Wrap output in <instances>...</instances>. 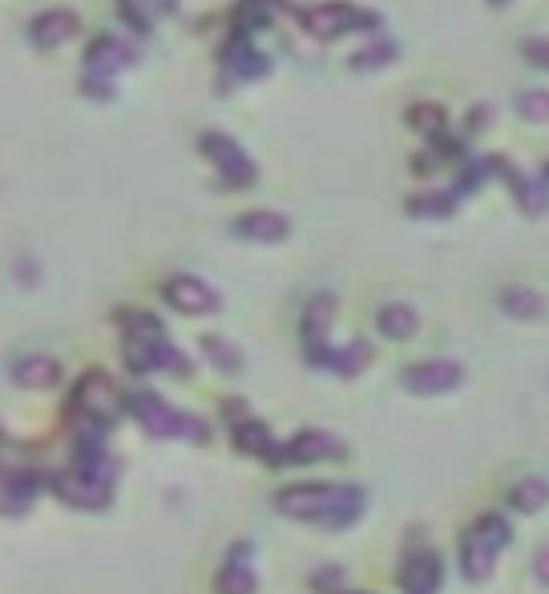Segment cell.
<instances>
[{
	"label": "cell",
	"mask_w": 549,
	"mask_h": 594,
	"mask_svg": "<svg viewBox=\"0 0 549 594\" xmlns=\"http://www.w3.org/2000/svg\"><path fill=\"white\" fill-rule=\"evenodd\" d=\"M275 510L295 522L344 530L364 514V489L356 485H287L275 493Z\"/></svg>",
	"instance_id": "6da1fadb"
},
{
	"label": "cell",
	"mask_w": 549,
	"mask_h": 594,
	"mask_svg": "<svg viewBox=\"0 0 549 594\" xmlns=\"http://www.w3.org/2000/svg\"><path fill=\"white\" fill-rule=\"evenodd\" d=\"M126 413L150 433V437H182V441H194L202 445L210 433L198 417H186L178 409H170L158 392H130L126 396Z\"/></svg>",
	"instance_id": "7a4b0ae2"
},
{
	"label": "cell",
	"mask_w": 549,
	"mask_h": 594,
	"mask_svg": "<svg viewBox=\"0 0 549 594\" xmlns=\"http://www.w3.org/2000/svg\"><path fill=\"white\" fill-rule=\"evenodd\" d=\"M299 25L319 41H336V37H348V33L380 29V13L364 9V5H352V0H332V5L299 9Z\"/></svg>",
	"instance_id": "3957f363"
},
{
	"label": "cell",
	"mask_w": 549,
	"mask_h": 594,
	"mask_svg": "<svg viewBox=\"0 0 549 594\" xmlns=\"http://www.w3.org/2000/svg\"><path fill=\"white\" fill-rule=\"evenodd\" d=\"M198 154L218 170V182L227 190H251L259 178V166L251 162V154L223 130H206L198 134Z\"/></svg>",
	"instance_id": "277c9868"
},
{
	"label": "cell",
	"mask_w": 549,
	"mask_h": 594,
	"mask_svg": "<svg viewBox=\"0 0 549 594\" xmlns=\"http://www.w3.org/2000/svg\"><path fill=\"white\" fill-rule=\"evenodd\" d=\"M505 546H509V526H505V518L489 514V518L473 522V530H469L465 542H461V570H465V578H469V582H485V578L493 574V558H497Z\"/></svg>",
	"instance_id": "5b68a950"
},
{
	"label": "cell",
	"mask_w": 549,
	"mask_h": 594,
	"mask_svg": "<svg viewBox=\"0 0 549 594\" xmlns=\"http://www.w3.org/2000/svg\"><path fill=\"white\" fill-rule=\"evenodd\" d=\"M73 413H85L89 421L85 425H97V429H109V421H114L122 409H126V396L114 388V380H109L105 372H85L73 388V401H69Z\"/></svg>",
	"instance_id": "8992f818"
},
{
	"label": "cell",
	"mask_w": 549,
	"mask_h": 594,
	"mask_svg": "<svg viewBox=\"0 0 549 594\" xmlns=\"http://www.w3.org/2000/svg\"><path fill=\"white\" fill-rule=\"evenodd\" d=\"M57 498L77 506V510H105L109 506V477L105 473H85V469H65L53 481Z\"/></svg>",
	"instance_id": "52a82bcc"
},
{
	"label": "cell",
	"mask_w": 549,
	"mask_h": 594,
	"mask_svg": "<svg viewBox=\"0 0 549 594\" xmlns=\"http://www.w3.org/2000/svg\"><path fill=\"white\" fill-rule=\"evenodd\" d=\"M162 295H166V304L174 312H186V316H210L223 308V300H218V291L198 279V275H174L162 283Z\"/></svg>",
	"instance_id": "ba28073f"
},
{
	"label": "cell",
	"mask_w": 549,
	"mask_h": 594,
	"mask_svg": "<svg viewBox=\"0 0 549 594\" xmlns=\"http://www.w3.org/2000/svg\"><path fill=\"white\" fill-rule=\"evenodd\" d=\"M400 380L416 396H441V392H453L465 380V368L457 360H420V364H408Z\"/></svg>",
	"instance_id": "9c48e42d"
},
{
	"label": "cell",
	"mask_w": 549,
	"mask_h": 594,
	"mask_svg": "<svg viewBox=\"0 0 549 594\" xmlns=\"http://www.w3.org/2000/svg\"><path fill=\"white\" fill-rule=\"evenodd\" d=\"M307 360H311V368H332L340 376H356V372L368 368L372 344L368 340H348V344L332 348L327 340H315V344H307Z\"/></svg>",
	"instance_id": "30bf717a"
},
{
	"label": "cell",
	"mask_w": 549,
	"mask_h": 594,
	"mask_svg": "<svg viewBox=\"0 0 549 594\" xmlns=\"http://www.w3.org/2000/svg\"><path fill=\"white\" fill-rule=\"evenodd\" d=\"M344 457V441L323 433V429H303L283 445L279 465H315V461H340Z\"/></svg>",
	"instance_id": "8fae6325"
},
{
	"label": "cell",
	"mask_w": 549,
	"mask_h": 594,
	"mask_svg": "<svg viewBox=\"0 0 549 594\" xmlns=\"http://www.w3.org/2000/svg\"><path fill=\"white\" fill-rule=\"evenodd\" d=\"M126 360H130L134 372H158V368L178 372V376L190 372L186 356H182L166 336H162V340H126Z\"/></svg>",
	"instance_id": "7c38bea8"
},
{
	"label": "cell",
	"mask_w": 549,
	"mask_h": 594,
	"mask_svg": "<svg viewBox=\"0 0 549 594\" xmlns=\"http://www.w3.org/2000/svg\"><path fill=\"white\" fill-rule=\"evenodd\" d=\"M134 61H138V53L122 37H114V33H101L85 49V73H97V77H114L118 69H126Z\"/></svg>",
	"instance_id": "4fadbf2b"
},
{
	"label": "cell",
	"mask_w": 549,
	"mask_h": 594,
	"mask_svg": "<svg viewBox=\"0 0 549 594\" xmlns=\"http://www.w3.org/2000/svg\"><path fill=\"white\" fill-rule=\"evenodd\" d=\"M223 65H227V73L239 77V81H259V77L271 73V57H267L255 41H247V37H231V41L223 45Z\"/></svg>",
	"instance_id": "5bb4252c"
},
{
	"label": "cell",
	"mask_w": 549,
	"mask_h": 594,
	"mask_svg": "<svg viewBox=\"0 0 549 594\" xmlns=\"http://www.w3.org/2000/svg\"><path fill=\"white\" fill-rule=\"evenodd\" d=\"M77 29H81V21H77L73 9H49V13L33 17V25H29V41H33L37 49H61L65 41L77 37Z\"/></svg>",
	"instance_id": "9a60e30c"
},
{
	"label": "cell",
	"mask_w": 549,
	"mask_h": 594,
	"mask_svg": "<svg viewBox=\"0 0 549 594\" xmlns=\"http://www.w3.org/2000/svg\"><path fill=\"white\" fill-rule=\"evenodd\" d=\"M41 481L29 469H0V514H25L37 502Z\"/></svg>",
	"instance_id": "2e32d148"
},
{
	"label": "cell",
	"mask_w": 549,
	"mask_h": 594,
	"mask_svg": "<svg viewBox=\"0 0 549 594\" xmlns=\"http://www.w3.org/2000/svg\"><path fill=\"white\" fill-rule=\"evenodd\" d=\"M235 235L251 243H283L291 235V219L279 211H247L235 219Z\"/></svg>",
	"instance_id": "e0dca14e"
},
{
	"label": "cell",
	"mask_w": 549,
	"mask_h": 594,
	"mask_svg": "<svg viewBox=\"0 0 549 594\" xmlns=\"http://www.w3.org/2000/svg\"><path fill=\"white\" fill-rule=\"evenodd\" d=\"M247 554H251V546H247V542H239V546L231 550L227 566L218 570V582H214V590H218V594H255V590H259V578H255V570H251Z\"/></svg>",
	"instance_id": "ac0fdd59"
},
{
	"label": "cell",
	"mask_w": 549,
	"mask_h": 594,
	"mask_svg": "<svg viewBox=\"0 0 549 594\" xmlns=\"http://www.w3.org/2000/svg\"><path fill=\"white\" fill-rule=\"evenodd\" d=\"M400 586L408 594H432L441 586V558L436 554H408L400 566Z\"/></svg>",
	"instance_id": "d6986e66"
},
{
	"label": "cell",
	"mask_w": 549,
	"mask_h": 594,
	"mask_svg": "<svg viewBox=\"0 0 549 594\" xmlns=\"http://www.w3.org/2000/svg\"><path fill=\"white\" fill-rule=\"evenodd\" d=\"M505 178H509V190H513V198H517V207H521L529 219H541V215L549 211V186H545V178H533V174H525V170H509Z\"/></svg>",
	"instance_id": "ffe728a7"
},
{
	"label": "cell",
	"mask_w": 549,
	"mask_h": 594,
	"mask_svg": "<svg viewBox=\"0 0 549 594\" xmlns=\"http://www.w3.org/2000/svg\"><path fill=\"white\" fill-rule=\"evenodd\" d=\"M9 376L21 388H53L61 380V364L53 356H17L9 364Z\"/></svg>",
	"instance_id": "44dd1931"
},
{
	"label": "cell",
	"mask_w": 549,
	"mask_h": 594,
	"mask_svg": "<svg viewBox=\"0 0 549 594\" xmlns=\"http://www.w3.org/2000/svg\"><path fill=\"white\" fill-rule=\"evenodd\" d=\"M235 445L243 453H251V457L271 461V465H279V457H283V445H275V437H271V429L263 421H239L235 425Z\"/></svg>",
	"instance_id": "7402d4cb"
},
{
	"label": "cell",
	"mask_w": 549,
	"mask_h": 594,
	"mask_svg": "<svg viewBox=\"0 0 549 594\" xmlns=\"http://www.w3.org/2000/svg\"><path fill=\"white\" fill-rule=\"evenodd\" d=\"M332 320H336V295H332V291H319V295H311V300H307V308H303V320H299V328H303V340H307V344H315V340H327V328H332Z\"/></svg>",
	"instance_id": "603a6c76"
},
{
	"label": "cell",
	"mask_w": 549,
	"mask_h": 594,
	"mask_svg": "<svg viewBox=\"0 0 549 594\" xmlns=\"http://www.w3.org/2000/svg\"><path fill=\"white\" fill-rule=\"evenodd\" d=\"M279 9H287L283 0H239V9H235V37H247L251 41V33L271 29V17Z\"/></svg>",
	"instance_id": "cb8c5ba5"
},
{
	"label": "cell",
	"mask_w": 549,
	"mask_h": 594,
	"mask_svg": "<svg viewBox=\"0 0 549 594\" xmlns=\"http://www.w3.org/2000/svg\"><path fill=\"white\" fill-rule=\"evenodd\" d=\"M461 207L457 190H428V194H412L408 198V215L412 219H453Z\"/></svg>",
	"instance_id": "d4e9b609"
},
{
	"label": "cell",
	"mask_w": 549,
	"mask_h": 594,
	"mask_svg": "<svg viewBox=\"0 0 549 594\" xmlns=\"http://www.w3.org/2000/svg\"><path fill=\"white\" fill-rule=\"evenodd\" d=\"M497 304L513 320H541L545 316V300H541V291H533V287H505L497 295Z\"/></svg>",
	"instance_id": "484cf974"
},
{
	"label": "cell",
	"mask_w": 549,
	"mask_h": 594,
	"mask_svg": "<svg viewBox=\"0 0 549 594\" xmlns=\"http://www.w3.org/2000/svg\"><path fill=\"white\" fill-rule=\"evenodd\" d=\"M178 0H118V13H122V21L138 33V37H146L150 29H154V17L162 13V9H174Z\"/></svg>",
	"instance_id": "4316f807"
},
{
	"label": "cell",
	"mask_w": 549,
	"mask_h": 594,
	"mask_svg": "<svg viewBox=\"0 0 549 594\" xmlns=\"http://www.w3.org/2000/svg\"><path fill=\"white\" fill-rule=\"evenodd\" d=\"M493 174H509V166L497 158V154H485V158H465L461 162V178H457V194H473L477 186H485Z\"/></svg>",
	"instance_id": "83f0119b"
},
{
	"label": "cell",
	"mask_w": 549,
	"mask_h": 594,
	"mask_svg": "<svg viewBox=\"0 0 549 594\" xmlns=\"http://www.w3.org/2000/svg\"><path fill=\"white\" fill-rule=\"evenodd\" d=\"M416 324H420V316H416L408 304H384V308L376 312V328H380L388 340H408V336L416 332Z\"/></svg>",
	"instance_id": "f1b7e54d"
},
{
	"label": "cell",
	"mask_w": 549,
	"mask_h": 594,
	"mask_svg": "<svg viewBox=\"0 0 549 594\" xmlns=\"http://www.w3.org/2000/svg\"><path fill=\"white\" fill-rule=\"evenodd\" d=\"M545 502H549V485H545L541 477H525V481H517V485L509 489V506H513L517 514H537Z\"/></svg>",
	"instance_id": "f546056e"
},
{
	"label": "cell",
	"mask_w": 549,
	"mask_h": 594,
	"mask_svg": "<svg viewBox=\"0 0 549 594\" xmlns=\"http://www.w3.org/2000/svg\"><path fill=\"white\" fill-rule=\"evenodd\" d=\"M404 122H408L412 130H420L424 138H436V134H445L449 114H445V106H436V102H416V106H408Z\"/></svg>",
	"instance_id": "4dcf8cb0"
},
{
	"label": "cell",
	"mask_w": 549,
	"mask_h": 594,
	"mask_svg": "<svg viewBox=\"0 0 549 594\" xmlns=\"http://www.w3.org/2000/svg\"><path fill=\"white\" fill-rule=\"evenodd\" d=\"M202 356L218 368V372H243V352L231 344V340H223V336H202Z\"/></svg>",
	"instance_id": "1f68e13d"
},
{
	"label": "cell",
	"mask_w": 549,
	"mask_h": 594,
	"mask_svg": "<svg viewBox=\"0 0 549 594\" xmlns=\"http://www.w3.org/2000/svg\"><path fill=\"white\" fill-rule=\"evenodd\" d=\"M392 61H396V41H372V45L356 49L348 65H352L356 73H372V69H388Z\"/></svg>",
	"instance_id": "d6a6232c"
},
{
	"label": "cell",
	"mask_w": 549,
	"mask_h": 594,
	"mask_svg": "<svg viewBox=\"0 0 549 594\" xmlns=\"http://www.w3.org/2000/svg\"><path fill=\"white\" fill-rule=\"evenodd\" d=\"M517 110L525 122H549V89H525L517 97Z\"/></svg>",
	"instance_id": "836d02e7"
},
{
	"label": "cell",
	"mask_w": 549,
	"mask_h": 594,
	"mask_svg": "<svg viewBox=\"0 0 549 594\" xmlns=\"http://www.w3.org/2000/svg\"><path fill=\"white\" fill-rule=\"evenodd\" d=\"M81 93L89 97V102H114L118 85H114V77H97V73H85V77H81Z\"/></svg>",
	"instance_id": "e575fe53"
},
{
	"label": "cell",
	"mask_w": 549,
	"mask_h": 594,
	"mask_svg": "<svg viewBox=\"0 0 549 594\" xmlns=\"http://www.w3.org/2000/svg\"><path fill=\"white\" fill-rule=\"evenodd\" d=\"M521 57H525L529 65H537V69L549 73V37H525V41H521Z\"/></svg>",
	"instance_id": "d590c367"
},
{
	"label": "cell",
	"mask_w": 549,
	"mask_h": 594,
	"mask_svg": "<svg viewBox=\"0 0 549 594\" xmlns=\"http://www.w3.org/2000/svg\"><path fill=\"white\" fill-rule=\"evenodd\" d=\"M489 118H493V110H489V106H473V110H469V126H465V130H469V134H477L481 126H489Z\"/></svg>",
	"instance_id": "8d00e7d4"
},
{
	"label": "cell",
	"mask_w": 549,
	"mask_h": 594,
	"mask_svg": "<svg viewBox=\"0 0 549 594\" xmlns=\"http://www.w3.org/2000/svg\"><path fill=\"white\" fill-rule=\"evenodd\" d=\"M533 574H537L541 586H549V546L537 550V558H533Z\"/></svg>",
	"instance_id": "74e56055"
},
{
	"label": "cell",
	"mask_w": 549,
	"mask_h": 594,
	"mask_svg": "<svg viewBox=\"0 0 549 594\" xmlns=\"http://www.w3.org/2000/svg\"><path fill=\"white\" fill-rule=\"evenodd\" d=\"M311 582L315 586H336V582H344V570H319Z\"/></svg>",
	"instance_id": "f35d334b"
},
{
	"label": "cell",
	"mask_w": 549,
	"mask_h": 594,
	"mask_svg": "<svg viewBox=\"0 0 549 594\" xmlns=\"http://www.w3.org/2000/svg\"><path fill=\"white\" fill-rule=\"evenodd\" d=\"M17 275H21V283H25V287H29V283H37V267L29 271V259H21V271H17Z\"/></svg>",
	"instance_id": "ab89813d"
},
{
	"label": "cell",
	"mask_w": 549,
	"mask_h": 594,
	"mask_svg": "<svg viewBox=\"0 0 549 594\" xmlns=\"http://www.w3.org/2000/svg\"><path fill=\"white\" fill-rule=\"evenodd\" d=\"M541 178H545V186H549V162H545V166H541Z\"/></svg>",
	"instance_id": "60d3db41"
},
{
	"label": "cell",
	"mask_w": 549,
	"mask_h": 594,
	"mask_svg": "<svg viewBox=\"0 0 549 594\" xmlns=\"http://www.w3.org/2000/svg\"><path fill=\"white\" fill-rule=\"evenodd\" d=\"M493 5H509V0H493Z\"/></svg>",
	"instance_id": "b9f144b4"
},
{
	"label": "cell",
	"mask_w": 549,
	"mask_h": 594,
	"mask_svg": "<svg viewBox=\"0 0 549 594\" xmlns=\"http://www.w3.org/2000/svg\"><path fill=\"white\" fill-rule=\"evenodd\" d=\"M0 441H5V429H0Z\"/></svg>",
	"instance_id": "7bdbcfd3"
},
{
	"label": "cell",
	"mask_w": 549,
	"mask_h": 594,
	"mask_svg": "<svg viewBox=\"0 0 549 594\" xmlns=\"http://www.w3.org/2000/svg\"><path fill=\"white\" fill-rule=\"evenodd\" d=\"M348 594H360V590H348Z\"/></svg>",
	"instance_id": "ee69618b"
}]
</instances>
